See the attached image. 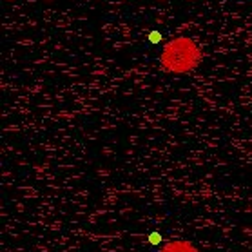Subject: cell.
<instances>
[{
    "instance_id": "2",
    "label": "cell",
    "mask_w": 252,
    "mask_h": 252,
    "mask_svg": "<svg viewBox=\"0 0 252 252\" xmlns=\"http://www.w3.org/2000/svg\"><path fill=\"white\" fill-rule=\"evenodd\" d=\"M160 252H201L192 241L187 240H169L163 243Z\"/></svg>"
},
{
    "instance_id": "1",
    "label": "cell",
    "mask_w": 252,
    "mask_h": 252,
    "mask_svg": "<svg viewBox=\"0 0 252 252\" xmlns=\"http://www.w3.org/2000/svg\"><path fill=\"white\" fill-rule=\"evenodd\" d=\"M203 62V49L190 36H174L161 47L160 65L169 75H189Z\"/></svg>"
}]
</instances>
